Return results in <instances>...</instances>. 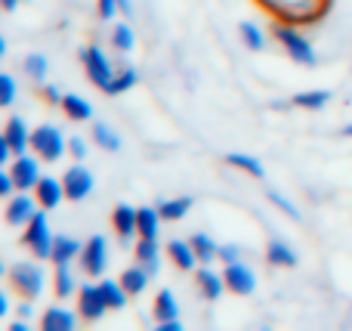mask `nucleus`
Here are the masks:
<instances>
[{"instance_id": "1", "label": "nucleus", "mask_w": 352, "mask_h": 331, "mask_svg": "<svg viewBox=\"0 0 352 331\" xmlns=\"http://www.w3.org/2000/svg\"><path fill=\"white\" fill-rule=\"evenodd\" d=\"M275 41H278L281 47H285V53L291 56L294 62H300V65H306V68H316V65H318L316 47H312V43L306 41V37L300 34V31L294 28L291 22L275 25Z\"/></svg>"}, {"instance_id": "2", "label": "nucleus", "mask_w": 352, "mask_h": 331, "mask_svg": "<svg viewBox=\"0 0 352 331\" xmlns=\"http://www.w3.org/2000/svg\"><path fill=\"white\" fill-rule=\"evenodd\" d=\"M53 242L56 235L50 233V220H47V208H41L25 226V245L31 248L37 260H50L53 257Z\"/></svg>"}, {"instance_id": "3", "label": "nucleus", "mask_w": 352, "mask_h": 331, "mask_svg": "<svg viewBox=\"0 0 352 331\" xmlns=\"http://www.w3.org/2000/svg\"><path fill=\"white\" fill-rule=\"evenodd\" d=\"M43 282H47V276H43L41 264H34V260H19V264L10 266V285L28 301H34L41 295Z\"/></svg>"}, {"instance_id": "4", "label": "nucleus", "mask_w": 352, "mask_h": 331, "mask_svg": "<svg viewBox=\"0 0 352 331\" xmlns=\"http://www.w3.org/2000/svg\"><path fill=\"white\" fill-rule=\"evenodd\" d=\"M65 149H68V140L53 124H41V127L31 134V152L41 155L43 161H59L62 155H65Z\"/></svg>"}, {"instance_id": "5", "label": "nucleus", "mask_w": 352, "mask_h": 331, "mask_svg": "<svg viewBox=\"0 0 352 331\" xmlns=\"http://www.w3.org/2000/svg\"><path fill=\"white\" fill-rule=\"evenodd\" d=\"M80 62H84V68H87V78L96 87H102V90L115 81V68H111V62L105 59V53L99 50V43L80 50Z\"/></svg>"}, {"instance_id": "6", "label": "nucleus", "mask_w": 352, "mask_h": 331, "mask_svg": "<svg viewBox=\"0 0 352 331\" xmlns=\"http://www.w3.org/2000/svg\"><path fill=\"white\" fill-rule=\"evenodd\" d=\"M80 266L93 279L102 276L105 266H109V242H105V235H90L87 239L84 251H80Z\"/></svg>"}, {"instance_id": "7", "label": "nucleus", "mask_w": 352, "mask_h": 331, "mask_svg": "<svg viewBox=\"0 0 352 331\" xmlns=\"http://www.w3.org/2000/svg\"><path fill=\"white\" fill-rule=\"evenodd\" d=\"M62 183H65L68 202H84V198L93 192V186H96V177L90 173V167L72 164V167L65 171V177H62Z\"/></svg>"}, {"instance_id": "8", "label": "nucleus", "mask_w": 352, "mask_h": 331, "mask_svg": "<svg viewBox=\"0 0 352 331\" xmlns=\"http://www.w3.org/2000/svg\"><path fill=\"white\" fill-rule=\"evenodd\" d=\"M105 310H109V303H105V297H102V288L93 285V282L80 285L78 288V313H80V319L99 322Z\"/></svg>"}, {"instance_id": "9", "label": "nucleus", "mask_w": 352, "mask_h": 331, "mask_svg": "<svg viewBox=\"0 0 352 331\" xmlns=\"http://www.w3.org/2000/svg\"><path fill=\"white\" fill-rule=\"evenodd\" d=\"M10 173H12V180H16V186L19 189H34L37 183H41V155L37 158H31L28 152H22V155H16L12 158V164H10Z\"/></svg>"}, {"instance_id": "10", "label": "nucleus", "mask_w": 352, "mask_h": 331, "mask_svg": "<svg viewBox=\"0 0 352 331\" xmlns=\"http://www.w3.org/2000/svg\"><path fill=\"white\" fill-rule=\"evenodd\" d=\"M41 211L37 198H31L28 192H19V195H10L6 198V223L10 226H28V220Z\"/></svg>"}, {"instance_id": "11", "label": "nucleus", "mask_w": 352, "mask_h": 331, "mask_svg": "<svg viewBox=\"0 0 352 331\" xmlns=\"http://www.w3.org/2000/svg\"><path fill=\"white\" fill-rule=\"evenodd\" d=\"M226 288L235 291V295H254L256 291V276L250 266H244L241 260H235V264H226Z\"/></svg>"}, {"instance_id": "12", "label": "nucleus", "mask_w": 352, "mask_h": 331, "mask_svg": "<svg viewBox=\"0 0 352 331\" xmlns=\"http://www.w3.org/2000/svg\"><path fill=\"white\" fill-rule=\"evenodd\" d=\"M34 198H37V204L41 208H47V211H53V208H59L62 202H65V183L62 180H56V177H41V183L34 186Z\"/></svg>"}, {"instance_id": "13", "label": "nucleus", "mask_w": 352, "mask_h": 331, "mask_svg": "<svg viewBox=\"0 0 352 331\" xmlns=\"http://www.w3.org/2000/svg\"><path fill=\"white\" fill-rule=\"evenodd\" d=\"M111 223H115V233L121 235L124 242L140 235V208H130V204H118L115 214H111Z\"/></svg>"}, {"instance_id": "14", "label": "nucleus", "mask_w": 352, "mask_h": 331, "mask_svg": "<svg viewBox=\"0 0 352 331\" xmlns=\"http://www.w3.org/2000/svg\"><path fill=\"white\" fill-rule=\"evenodd\" d=\"M3 136L10 140V146L16 155H22L31 149V130H28V124H25L22 115H10V121H6V127H3Z\"/></svg>"}, {"instance_id": "15", "label": "nucleus", "mask_w": 352, "mask_h": 331, "mask_svg": "<svg viewBox=\"0 0 352 331\" xmlns=\"http://www.w3.org/2000/svg\"><path fill=\"white\" fill-rule=\"evenodd\" d=\"M78 319H80V313H72L65 307H50L41 319V328L43 331H72L78 325Z\"/></svg>"}, {"instance_id": "16", "label": "nucleus", "mask_w": 352, "mask_h": 331, "mask_svg": "<svg viewBox=\"0 0 352 331\" xmlns=\"http://www.w3.org/2000/svg\"><path fill=\"white\" fill-rule=\"evenodd\" d=\"M136 260L148 270V276H158V270H161L158 239H146V235H140V242H136Z\"/></svg>"}, {"instance_id": "17", "label": "nucleus", "mask_w": 352, "mask_h": 331, "mask_svg": "<svg viewBox=\"0 0 352 331\" xmlns=\"http://www.w3.org/2000/svg\"><path fill=\"white\" fill-rule=\"evenodd\" d=\"M80 251H84V245H80L74 235H65V233H59L56 235V242H53V264H72L74 257H80Z\"/></svg>"}, {"instance_id": "18", "label": "nucleus", "mask_w": 352, "mask_h": 331, "mask_svg": "<svg viewBox=\"0 0 352 331\" xmlns=\"http://www.w3.org/2000/svg\"><path fill=\"white\" fill-rule=\"evenodd\" d=\"M195 282H198V291L207 297V301H219V297H223L226 279L217 276L210 266H201V270H198V279H195Z\"/></svg>"}, {"instance_id": "19", "label": "nucleus", "mask_w": 352, "mask_h": 331, "mask_svg": "<svg viewBox=\"0 0 352 331\" xmlns=\"http://www.w3.org/2000/svg\"><path fill=\"white\" fill-rule=\"evenodd\" d=\"M167 251H170L173 264L179 266V270H195L198 266V254H195L192 242H182V239H170V245H167Z\"/></svg>"}, {"instance_id": "20", "label": "nucleus", "mask_w": 352, "mask_h": 331, "mask_svg": "<svg viewBox=\"0 0 352 331\" xmlns=\"http://www.w3.org/2000/svg\"><path fill=\"white\" fill-rule=\"evenodd\" d=\"M62 111H65L72 121H93V105L87 103L84 96H78V93H65V99H62Z\"/></svg>"}, {"instance_id": "21", "label": "nucleus", "mask_w": 352, "mask_h": 331, "mask_svg": "<svg viewBox=\"0 0 352 331\" xmlns=\"http://www.w3.org/2000/svg\"><path fill=\"white\" fill-rule=\"evenodd\" d=\"M99 288H102V297L105 303H109V310H124L127 307V288L121 285V279H102L99 282Z\"/></svg>"}, {"instance_id": "22", "label": "nucleus", "mask_w": 352, "mask_h": 331, "mask_svg": "<svg viewBox=\"0 0 352 331\" xmlns=\"http://www.w3.org/2000/svg\"><path fill=\"white\" fill-rule=\"evenodd\" d=\"M266 260L269 264H275V266H297V251H294L287 242L272 239L269 242V248H266Z\"/></svg>"}, {"instance_id": "23", "label": "nucleus", "mask_w": 352, "mask_h": 331, "mask_svg": "<svg viewBox=\"0 0 352 331\" xmlns=\"http://www.w3.org/2000/svg\"><path fill=\"white\" fill-rule=\"evenodd\" d=\"M148 279H152V276H148V270L142 264L140 266H130V270L121 273V285L127 288V295H142V291L148 288Z\"/></svg>"}, {"instance_id": "24", "label": "nucleus", "mask_w": 352, "mask_h": 331, "mask_svg": "<svg viewBox=\"0 0 352 331\" xmlns=\"http://www.w3.org/2000/svg\"><path fill=\"white\" fill-rule=\"evenodd\" d=\"M226 161H229L232 167H238V171H244V173H250V177H256V180L266 177V167H263V161H260V158H254V155L229 152V155H226Z\"/></svg>"}, {"instance_id": "25", "label": "nucleus", "mask_w": 352, "mask_h": 331, "mask_svg": "<svg viewBox=\"0 0 352 331\" xmlns=\"http://www.w3.org/2000/svg\"><path fill=\"white\" fill-rule=\"evenodd\" d=\"M188 242H192V248H195V254H198L201 264H213V260H219V245L207 233H195Z\"/></svg>"}, {"instance_id": "26", "label": "nucleus", "mask_w": 352, "mask_h": 331, "mask_svg": "<svg viewBox=\"0 0 352 331\" xmlns=\"http://www.w3.org/2000/svg\"><path fill=\"white\" fill-rule=\"evenodd\" d=\"M93 142H96L99 149H105V152H121V136L102 121L93 124Z\"/></svg>"}, {"instance_id": "27", "label": "nucleus", "mask_w": 352, "mask_h": 331, "mask_svg": "<svg viewBox=\"0 0 352 331\" xmlns=\"http://www.w3.org/2000/svg\"><path fill=\"white\" fill-rule=\"evenodd\" d=\"M161 211H158V204L155 208H140V235H146V239H158V233H161Z\"/></svg>"}, {"instance_id": "28", "label": "nucleus", "mask_w": 352, "mask_h": 331, "mask_svg": "<svg viewBox=\"0 0 352 331\" xmlns=\"http://www.w3.org/2000/svg\"><path fill=\"white\" fill-rule=\"evenodd\" d=\"M179 307H176V297L170 288H161L158 297H155V319L158 322H167V319H176Z\"/></svg>"}, {"instance_id": "29", "label": "nucleus", "mask_w": 352, "mask_h": 331, "mask_svg": "<svg viewBox=\"0 0 352 331\" xmlns=\"http://www.w3.org/2000/svg\"><path fill=\"white\" fill-rule=\"evenodd\" d=\"M158 211L164 220H182V217L192 211V198L182 195V198H167V202H158Z\"/></svg>"}, {"instance_id": "30", "label": "nucleus", "mask_w": 352, "mask_h": 331, "mask_svg": "<svg viewBox=\"0 0 352 331\" xmlns=\"http://www.w3.org/2000/svg\"><path fill=\"white\" fill-rule=\"evenodd\" d=\"M25 74H28L31 81H37V84H43L47 81V74H50V59L47 56H41V53H31V56H25Z\"/></svg>"}, {"instance_id": "31", "label": "nucleus", "mask_w": 352, "mask_h": 331, "mask_svg": "<svg viewBox=\"0 0 352 331\" xmlns=\"http://www.w3.org/2000/svg\"><path fill=\"white\" fill-rule=\"evenodd\" d=\"M111 43H115L118 53H130V50L136 47V34H133V28H130V25H124V22H118L115 28H111Z\"/></svg>"}, {"instance_id": "32", "label": "nucleus", "mask_w": 352, "mask_h": 331, "mask_svg": "<svg viewBox=\"0 0 352 331\" xmlns=\"http://www.w3.org/2000/svg\"><path fill=\"white\" fill-rule=\"evenodd\" d=\"M328 103H331V90H303L294 96V105H300V109H322Z\"/></svg>"}, {"instance_id": "33", "label": "nucleus", "mask_w": 352, "mask_h": 331, "mask_svg": "<svg viewBox=\"0 0 352 331\" xmlns=\"http://www.w3.org/2000/svg\"><path fill=\"white\" fill-rule=\"evenodd\" d=\"M140 81V72L136 68H124V72H118L115 74V81H111L109 87H105V93L109 96H118V93H124V90H130V87Z\"/></svg>"}, {"instance_id": "34", "label": "nucleus", "mask_w": 352, "mask_h": 331, "mask_svg": "<svg viewBox=\"0 0 352 331\" xmlns=\"http://www.w3.org/2000/svg\"><path fill=\"white\" fill-rule=\"evenodd\" d=\"M238 31H241V37H244V43H248V50H254V53L266 50V34H263V31L256 28L254 22H241V25H238Z\"/></svg>"}, {"instance_id": "35", "label": "nucleus", "mask_w": 352, "mask_h": 331, "mask_svg": "<svg viewBox=\"0 0 352 331\" xmlns=\"http://www.w3.org/2000/svg\"><path fill=\"white\" fill-rule=\"evenodd\" d=\"M56 295L72 297L74 295V276L68 270V264H56Z\"/></svg>"}, {"instance_id": "36", "label": "nucleus", "mask_w": 352, "mask_h": 331, "mask_svg": "<svg viewBox=\"0 0 352 331\" xmlns=\"http://www.w3.org/2000/svg\"><path fill=\"white\" fill-rule=\"evenodd\" d=\"M0 103L10 109L12 103H16V81H12V74H0Z\"/></svg>"}, {"instance_id": "37", "label": "nucleus", "mask_w": 352, "mask_h": 331, "mask_svg": "<svg viewBox=\"0 0 352 331\" xmlns=\"http://www.w3.org/2000/svg\"><path fill=\"white\" fill-rule=\"evenodd\" d=\"M269 198H272V202L278 204V208L285 211L287 217H291V220H300V211L294 208V202H291V198H285V195H281V192H275V189H269Z\"/></svg>"}, {"instance_id": "38", "label": "nucleus", "mask_w": 352, "mask_h": 331, "mask_svg": "<svg viewBox=\"0 0 352 331\" xmlns=\"http://www.w3.org/2000/svg\"><path fill=\"white\" fill-rule=\"evenodd\" d=\"M68 152H72L74 158H87V140H84V136L74 134L72 140H68Z\"/></svg>"}, {"instance_id": "39", "label": "nucleus", "mask_w": 352, "mask_h": 331, "mask_svg": "<svg viewBox=\"0 0 352 331\" xmlns=\"http://www.w3.org/2000/svg\"><path fill=\"white\" fill-rule=\"evenodd\" d=\"M115 12H121L118 0H99V19H115Z\"/></svg>"}, {"instance_id": "40", "label": "nucleus", "mask_w": 352, "mask_h": 331, "mask_svg": "<svg viewBox=\"0 0 352 331\" xmlns=\"http://www.w3.org/2000/svg\"><path fill=\"white\" fill-rule=\"evenodd\" d=\"M238 257H241V248L238 245H219V260L223 264H235Z\"/></svg>"}, {"instance_id": "41", "label": "nucleus", "mask_w": 352, "mask_h": 331, "mask_svg": "<svg viewBox=\"0 0 352 331\" xmlns=\"http://www.w3.org/2000/svg\"><path fill=\"white\" fill-rule=\"evenodd\" d=\"M12 189H19L16 180H12V173H10V171H3V173H0V195L10 198V195H12Z\"/></svg>"}, {"instance_id": "42", "label": "nucleus", "mask_w": 352, "mask_h": 331, "mask_svg": "<svg viewBox=\"0 0 352 331\" xmlns=\"http://www.w3.org/2000/svg\"><path fill=\"white\" fill-rule=\"evenodd\" d=\"M41 93H43V99H50V103H56V105H62V99H65L53 84H43V87H41Z\"/></svg>"}, {"instance_id": "43", "label": "nucleus", "mask_w": 352, "mask_h": 331, "mask_svg": "<svg viewBox=\"0 0 352 331\" xmlns=\"http://www.w3.org/2000/svg\"><path fill=\"white\" fill-rule=\"evenodd\" d=\"M158 331H182V322H179V319H167V322H158Z\"/></svg>"}, {"instance_id": "44", "label": "nucleus", "mask_w": 352, "mask_h": 331, "mask_svg": "<svg viewBox=\"0 0 352 331\" xmlns=\"http://www.w3.org/2000/svg\"><path fill=\"white\" fill-rule=\"evenodd\" d=\"M10 313V297H6V291H0V316Z\"/></svg>"}, {"instance_id": "45", "label": "nucleus", "mask_w": 352, "mask_h": 331, "mask_svg": "<svg viewBox=\"0 0 352 331\" xmlns=\"http://www.w3.org/2000/svg\"><path fill=\"white\" fill-rule=\"evenodd\" d=\"M19 316H22V319H28V316H31V307H28V297H25V301H22V307H19Z\"/></svg>"}, {"instance_id": "46", "label": "nucleus", "mask_w": 352, "mask_h": 331, "mask_svg": "<svg viewBox=\"0 0 352 331\" xmlns=\"http://www.w3.org/2000/svg\"><path fill=\"white\" fill-rule=\"evenodd\" d=\"M118 3H121V12H124V16H130V12H133V3H130V0H118Z\"/></svg>"}, {"instance_id": "47", "label": "nucleus", "mask_w": 352, "mask_h": 331, "mask_svg": "<svg viewBox=\"0 0 352 331\" xmlns=\"http://www.w3.org/2000/svg\"><path fill=\"white\" fill-rule=\"evenodd\" d=\"M10 331H28V322H10Z\"/></svg>"}, {"instance_id": "48", "label": "nucleus", "mask_w": 352, "mask_h": 331, "mask_svg": "<svg viewBox=\"0 0 352 331\" xmlns=\"http://www.w3.org/2000/svg\"><path fill=\"white\" fill-rule=\"evenodd\" d=\"M16 6H19V0H3V10H6V12H12Z\"/></svg>"}, {"instance_id": "49", "label": "nucleus", "mask_w": 352, "mask_h": 331, "mask_svg": "<svg viewBox=\"0 0 352 331\" xmlns=\"http://www.w3.org/2000/svg\"><path fill=\"white\" fill-rule=\"evenodd\" d=\"M343 134H346V136H352V124H346V130H343Z\"/></svg>"}]
</instances>
